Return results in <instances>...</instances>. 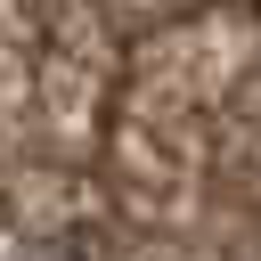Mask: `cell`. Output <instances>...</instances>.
<instances>
[{"instance_id":"1","label":"cell","mask_w":261,"mask_h":261,"mask_svg":"<svg viewBox=\"0 0 261 261\" xmlns=\"http://www.w3.org/2000/svg\"><path fill=\"white\" fill-rule=\"evenodd\" d=\"M24 261H90V253H82V245H33Z\"/></svg>"}]
</instances>
